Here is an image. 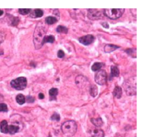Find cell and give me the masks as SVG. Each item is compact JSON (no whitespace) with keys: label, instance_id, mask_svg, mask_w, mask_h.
Returning a JSON list of instances; mask_svg holds the SVG:
<instances>
[{"label":"cell","instance_id":"1","mask_svg":"<svg viewBox=\"0 0 142 137\" xmlns=\"http://www.w3.org/2000/svg\"><path fill=\"white\" fill-rule=\"evenodd\" d=\"M47 31L46 23L39 22L35 28L33 33V43L36 50H39L43 46V40L46 36Z\"/></svg>","mask_w":142,"mask_h":137},{"label":"cell","instance_id":"2","mask_svg":"<svg viewBox=\"0 0 142 137\" xmlns=\"http://www.w3.org/2000/svg\"><path fill=\"white\" fill-rule=\"evenodd\" d=\"M61 130L63 134L66 136H72L77 132V123L74 121H68L65 122L62 124Z\"/></svg>","mask_w":142,"mask_h":137},{"label":"cell","instance_id":"3","mask_svg":"<svg viewBox=\"0 0 142 137\" xmlns=\"http://www.w3.org/2000/svg\"><path fill=\"white\" fill-rule=\"evenodd\" d=\"M123 85L128 96H134L136 94V77H131L128 79L124 82Z\"/></svg>","mask_w":142,"mask_h":137},{"label":"cell","instance_id":"4","mask_svg":"<svg viewBox=\"0 0 142 137\" xmlns=\"http://www.w3.org/2000/svg\"><path fill=\"white\" fill-rule=\"evenodd\" d=\"M124 11V8H105L104 9L103 14L110 19L117 20L122 16Z\"/></svg>","mask_w":142,"mask_h":137},{"label":"cell","instance_id":"5","mask_svg":"<svg viewBox=\"0 0 142 137\" xmlns=\"http://www.w3.org/2000/svg\"><path fill=\"white\" fill-rule=\"evenodd\" d=\"M10 85L12 88L16 90H23L25 89L27 85V81L25 77H20L11 81Z\"/></svg>","mask_w":142,"mask_h":137},{"label":"cell","instance_id":"6","mask_svg":"<svg viewBox=\"0 0 142 137\" xmlns=\"http://www.w3.org/2000/svg\"><path fill=\"white\" fill-rule=\"evenodd\" d=\"M107 74L105 70L100 69L96 73L94 76L95 82L99 85H104L106 82Z\"/></svg>","mask_w":142,"mask_h":137},{"label":"cell","instance_id":"7","mask_svg":"<svg viewBox=\"0 0 142 137\" xmlns=\"http://www.w3.org/2000/svg\"><path fill=\"white\" fill-rule=\"evenodd\" d=\"M87 16L91 20H98L103 17V13L97 9H89Z\"/></svg>","mask_w":142,"mask_h":137},{"label":"cell","instance_id":"8","mask_svg":"<svg viewBox=\"0 0 142 137\" xmlns=\"http://www.w3.org/2000/svg\"><path fill=\"white\" fill-rule=\"evenodd\" d=\"M78 41L83 45L88 46L94 42V37L92 34H87L86 36L80 37L78 39Z\"/></svg>","mask_w":142,"mask_h":137},{"label":"cell","instance_id":"9","mask_svg":"<svg viewBox=\"0 0 142 137\" xmlns=\"http://www.w3.org/2000/svg\"><path fill=\"white\" fill-rule=\"evenodd\" d=\"M88 80L87 77H84L82 75H79L75 79V83L78 87L83 88L85 87L88 83Z\"/></svg>","mask_w":142,"mask_h":137},{"label":"cell","instance_id":"10","mask_svg":"<svg viewBox=\"0 0 142 137\" xmlns=\"http://www.w3.org/2000/svg\"><path fill=\"white\" fill-rule=\"evenodd\" d=\"M120 47L116 46V45H112V44H108V45H106L104 47V51L105 53H111L116 50L119 48Z\"/></svg>","mask_w":142,"mask_h":137},{"label":"cell","instance_id":"11","mask_svg":"<svg viewBox=\"0 0 142 137\" xmlns=\"http://www.w3.org/2000/svg\"><path fill=\"white\" fill-rule=\"evenodd\" d=\"M119 75V70L117 66L112 65L110 67V79L113 77H117Z\"/></svg>","mask_w":142,"mask_h":137},{"label":"cell","instance_id":"12","mask_svg":"<svg viewBox=\"0 0 142 137\" xmlns=\"http://www.w3.org/2000/svg\"><path fill=\"white\" fill-rule=\"evenodd\" d=\"M43 15V11L41 9H36L30 14V17L32 18H38L41 17Z\"/></svg>","mask_w":142,"mask_h":137},{"label":"cell","instance_id":"13","mask_svg":"<svg viewBox=\"0 0 142 137\" xmlns=\"http://www.w3.org/2000/svg\"><path fill=\"white\" fill-rule=\"evenodd\" d=\"M113 94L114 97H115L117 99L121 98L122 96V90L121 87H120L119 86L115 87L113 90Z\"/></svg>","mask_w":142,"mask_h":137},{"label":"cell","instance_id":"14","mask_svg":"<svg viewBox=\"0 0 142 137\" xmlns=\"http://www.w3.org/2000/svg\"><path fill=\"white\" fill-rule=\"evenodd\" d=\"M58 94V90L56 88H52L49 91V95L50 96L51 100H56Z\"/></svg>","mask_w":142,"mask_h":137},{"label":"cell","instance_id":"15","mask_svg":"<svg viewBox=\"0 0 142 137\" xmlns=\"http://www.w3.org/2000/svg\"><path fill=\"white\" fill-rule=\"evenodd\" d=\"M0 129L1 132L3 133H8V124L7 122L4 120L1 122L0 124Z\"/></svg>","mask_w":142,"mask_h":137},{"label":"cell","instance_id":"16","mask_svg":"<svg viewBox=\"0 0 142 137\" xmlns=\"http://www.w3.org/2000/svg\"><path fill=\"white\" fill-rule=\"evenodd\" d=\"M91 121V122L93 123V124H94L96 127H101L103 124V121H102L101 118H92Z\"/></svg>","mask_w":142,"mask_h":137},{"label":"cell","instance_id":"17","mask_svg":"<svg viewBox=\"0 0 142 137\" xmlns=\"http://www.w3.org/2000/svg\"><path fill=\"white\" fill-rule=\"evenodd\" d=\"M104 133L103 130L96 129L93 131L92 137H104Z\"/></svg>","mask_w":142,"mask_h":137},{"label":"cell","instance_id":"18","mask_svg":"<svg viewBox=\"0 0 142 137\" xmlns=\"http://www.w3.org/2000/svg\"><path fill=\"white\" fill-rule=\"evenodd\" d=\"M19 130V127L18 126L11 125L8 126V133L11 134H14Z\"/></svg>","mask_w":142,"mask_h":137},{"label":"cell","instance_id":"19","mask_svg":"<svg viewBox=\"0 0 142 137\" xmlns=\"http://www.w3.org/2000/svg\"><path fill=\"white\" fill-rule=\"evenodd\" d=\"M58 21V19L55 17L53 16H48L45 19L46 23L47 25H53L56 23Z\"/></svg>","mask_w":142,"mask_h":137},{"label":"cell","instance_id":"20","mask_svg":"<svg viewBox=\"0 0 142 137\" xmlns=\"http://www.w3.org/2000/svg\"><path fill=\"white\" fill-rule=\"evenodd\" d=\"M90 93L92 97H95L98 93V89L96 85H92L90 88Z\"/></svg>","mask_w":142,"mask_h":137},{"label":"cell","instance_id":"21","mask_svg":"<svg viewBox=\"0 0 142 137\" xmlns=\"http://www.w3.org/2000/svg\"><path fill=\"white\" fill-rule=\"evenodd\" d=\"M104 65L103 63L101 62H95L92 66L91 69L94 72H97L100 69V68Z\"/></svg>","mask_w":142,"mask_h":137},{"label":"cell","instance_id":"22","mask_svg":"<svg viewBox=\"0 0 142 137\" xmlns=\"http://www.w3.org/2000/svg\"><path fill=\"white\" fill-rule=\"evenodd\" d=\"M55 41V37L52 36V35H50V36H46L44 37L43 40V45L44 43H53Z\"/></svg>","mask_w":142,"mask_h":137},{"label":"cell","instance_id":"23","mask_svg":"<svg viewBox=\"0 0 142 137\" xmlns=\"http://www.w3.org/2000/svg\"><path fill=\"white\" fill-rule=\"evenodd\" d=\"M16 99L17 102L20 105L23 104L25 103V102H26V98H25V96L23 94H18L16 96Z\"/></svg>","mask_w":142,"mask_h":137},{"label":"cell","instance_id":"24","mask_svg":"<svg viewBox=\"0 0 142 137\" xmlns=\"http://www.w3.org/2000/svg\"><path fill=\"white\" fill-rule=\"evenodd\" d=\"M56 31L58 33H60L67 34L68 33V28H67L66 27H65V26L60 25L57 27Z\"/></svg>","mask_w":142,"mask_h":137},{"label":"cell","instance_id":"25","mask_svg":"<svg viewBox=\"0 0 142 137\" xmlns=\"http://www.w3.org/2000/svg\"><path fill=\"white\" fill-rule=\"evenodd\" d=\"M125 51L129 56H131L133 58H136L137 51L135 48H134V49H133V48H129V49L126 50Z\"/></svg>","mask_w":142,"mask_h":137},{"label":"cell","instance_id":"26","mask_svg":"<svg viewBox=\"0 0 142 137\" xmlns=\"http://www.w3.org/2000/svg\"><path fill=\"white\" fill-rule=\"evenodd\" d=\"M19 12L20 14L22 15H28L29 13L31 12V9H29V8H20Z\"/></svg>","mask_w":142,"mask_h":137},{"label":"cell","instance_id":"27","mask_svg":"<svg viewBox=\"0 0 142 137\" xmlns=\"http://www.w3.org/2000/svg\"><path fill=\"white\" fill-rule=\"evenodd\" d=\"M51 119L53 121L59 122L60 121V116L59 114L57 113H55L51 117Z\"/></svg>","mask_w":142,"mask_h":137},{"label":"cell","instance_id":"28","mask_svg":"<svg viewBox=\"0 0 142 137\" xmlns=\"http://www.w3.org/2000/svg\"><path fill=\"white\" fill-rule=\"evenodd\" d=\"M8 111L7 106L4 103H0V112H6Z\"/></svg>","mask_w":142,"mask_h":137},{"label":"cell","instance_id":"29","mask_svg":"<svg viewBox=\"0 0 142 137\" xmlns=\"http://www.w3.org/2000/svg\"><path fill=\"white\" fill-rule=\"evenodd\" d=\"M64 55H65V53H64V52H63V50H60L58 51V53H57V57L60 58H63V57H64Z\"/></svg>","mask_w":142,"mask_h":137},{"label":"cell","instance_id":"30","mask_svg":"<svg viewBox=\"0 0 142 137\" xmlns=\"http://www.w3.org/2000/svg\"><path fill=\"white\" fill-rule=\"evenodd\" d=\"M26 101H27V102L29 103H33L34 102V98L32 96H27V97H26Z\"/></svg>","mask_w":142,"mask_h":137},{"label":"cell","instance_id":"31","mask_svg":"<svg viewBox=\"0 0 142 137\" xmlns=\"http://www.w3.org/2000/svg\"><path fill=\"white\" fill-rule=\"evenodd\" d=\"M4 39V34L3 33L0 32V45L3 42Z\"/></svg>","mask_w":142,"mask_h":137},{"label":"cell","instance_id":"32","mask_svg":"<svg viewBox=\"0 0 142 137\" xmlns=\"http://www.w3.org/2000/svg\"><path fill=\"white\" fill-rule=\"evenodd\" d=\"M101 25L102 26H103V27L105 28H106V29H108L109 27V26L108 25V23L107 22H103L101 23Z\"/></svg>","mask_w":142,"mask_h":137},{"label":"cell","instance_id":"33","mask_svg":"<svg viewBox=\"0 0 142 137\" xmlns=\"http://www.w3.org/2000/svg\"><path fill=\"white\" fill-rule=\"evenodd\" d=\"M53 15H55L56 17H58V18L60 19V12H59L58 10L55 9L54 11H53Z\"/></svg>","mask_w":142,"mask_h":137},{"label":"cell","instance_id":"34","mask_svg":"<svg viewBox=\"0 0 142 137\" xmlns=\"http://www.w3.org/2000/svg\"><path fill=\"white\" fill-rule=\"evenodd\" d=\"M44 98V95L42 93H40L38 94V98L40 99H43Z\"/></svg>","mask_w":142,"mask_h":137},{"label":"cell","instance_id":"35","mask_svg":"<svg viewBox=\"0 0 142 137\" xmlns=\"http://www.w3.org/2000/svg\"><path fill=\"white\" fill-rule=\"evenodd\" d=\"M3 11L1 10H0V16H2L3 15Z\"/></svg>","mask_w":142,"mask_h":137}]
</instances>
